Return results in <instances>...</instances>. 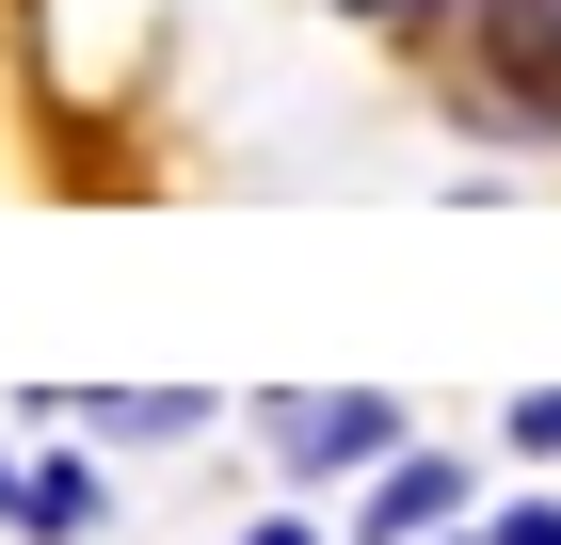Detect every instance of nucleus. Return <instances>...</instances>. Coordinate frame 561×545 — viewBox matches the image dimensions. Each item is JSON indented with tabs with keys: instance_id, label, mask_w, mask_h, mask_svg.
<instances>
[{
	"instance_id": "nucleus-3",
	"label": "nucleus",
	"mask_w": 561,
	"mask_h": 545,
	"mask_svg": "<svg viewBox=\"0 0 561 545\" xmlns=\"http://www.w3.org/2000/svg\"><path fill=\"white\" fill-rule=\"evenodd\" d=\"M449 513H466V450H401V465L353 481L337 545H449Z\"/></svg>"
},
{
	"instance_id": "nucleus-9",
	"label": "nucleus",
	"mask_w": 561,
	"mask_h": 545,
	"mask_svg": "<svg viewBox=\"0 0 561 545\" xmlns=\"http://www.w3.org/2000/svg\"><path fill=\"white\" fill-rule=\"evenodd\" d=\"M337 16H449V0H337Z\"/></svg>"
},
{
	"instance_id": "nucleus-1",
	"label": "nucleus",
	"mask_w": 561,
	"mask_h": 545,
	"mask_svg": "<svg viewBox=\"0 0 561 545\" xmlns=\"http://www.w3.org/2000/svg\"><path fill=\"white\" fill-rule=\"evenodd\" d=\"M257 450L289 465V481H369V465H401L417 433H401V401H369V385H289V401H257Z\"/></svg>"
},
{
	"instance_id": "nucleus-6",
	"label": "nucleus",
	"mask_w": 561,
	"mask_h": 545,
	"mask_svg": "<svg viewBox=\"0 0 561 545\" xmlns=\"http://www.w3.org/2000/svg\"><path fill=\"white\" fill-rule=\"evenodd\" d=\"M497 450H514V465H561V385H529V401H514V433H497Z\"/></svg>"
},
{
	"instance_id": "nucleus-7",
	"label": "nucleus",
	"mask_w": 561,
	"mask_h": 545,
	"mask_svg": "<svg viewBox=\"0 0 561 545\" xmlns=\"http://www.w3.org/2000/svg\"><path fill=\"white\" fill-rule=\"evenodd\" d=\"M466 545H561V498H514V513H481Z\"/></svg>"
},
{
	"instance_id": "nucleus-5",
	"label": "nucleus",
	"mask_w": 561,
	"mask_h": 545,
	"mask_svg": "<svg viewBox=\"0 0 561 545\" xmlns=\"http://www.w3.org/2000/svg\"><path fill=\"white\" fill-rule=\"evenodd\" d=\"M96 513H113V481H96V450H81V465H65V450H48V465H16V530H33V545H81Z\"/></svg>"
},
{
	"instance_id": "nucleus-2",
	"label": "nucleus",
	"mask_w": 561,
	"mask_h": 545,
	"mask_svg": "<svg viewBox=\"0 0 561 545\" xmlns=\"http://www.w3.org/2000/svg\"><path fill=\"white\" fill-rule=\"evenodd\" d=\"M481 128H561V0H466Z\"/></svg>"
},
{
	"instance_id": "nucleus-4",
	"label": "nucleus",
	"mask_w": 561,
	"mask_h": 545,
	"mask_svg": "<svg viewBox=\"0 0 561 545\" xmlns=\"http://www.w3.org/2000/svg\"><path fill=\"white\" fill-rule=\"evenodd\" d=\"M48 418H81V450L113 433V450H176V433H209V401L193 385H113V401H48Z\"/></svg>"
},
{
	"instance_id": "nucleus-8",
	"label": "nucleus",
	"mask_w": 561,
	"mask_h": 545,
	"mask_svg": "<svg viewBox=\"0 0 561 545\" xmlns=\"http://www.w3.org/2000/svg\"><path fill=\"white\" fill-rule=\"evenodd\" d=\"M241 545H337V530H321V513H257Z\"/></svg>"
}]
</instances>
